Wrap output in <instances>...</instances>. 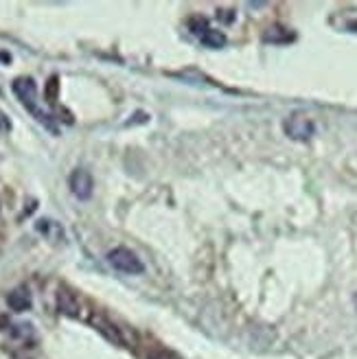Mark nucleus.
Instances as JSON below:
<instances>
[{"label":"nucleus","instance_id":"f257e3e1","mask_svg":"<svg viewBox=\"0 0 357 359\" xmlns=\"http://www.w3.org/2000/svg\"><path fill=\"white\" fill-rule=\"evenodd\" d=\"M11 90H13V95L18 97V101H20L27 110L35 116V121L42 123L44 128H48L53 134H58V125H55V121H53V116L48 112H44L42 107L38 105V86H35V81L31 77L13 79Z\"/></svg>","mask_w":357,"mask_h":359},{"label":"nucleus","instance_id":"9d476101","mask_svg":"<svg viewBox=\"0 0 357 359\" xmlns=\"http://www.w3.org/2000/svg\"><path fill=\"white\" fill-rule=\"evenodd\" d=\"M9 333H11L15 339H20V342H25V344H29V342H33V339H35V331H33L31 325H27V322H18V325H11V327H9Z\"/></svg>","mask_w":357,"mask_h":359},{"label":"nucleus","instance_id":"f03ea898","mask_svg":"<svg viewBox=\"0 0 357 359\" xmlns=\"http://www.w3.org/2000/svg\"><path fill=\"white\" fill-rule=\"evenodd\" d=\"M283 132L288 138L296 142H309L316 134V125L309 114L305 112H292L283 121Z\"/></svg>","mask_w":357,"mask_h":359},{"label":"nucleus","instance_id":"f3484780","mask_svg":"<svg viewBox=\"0 0 357 359\" xmlns=\"http://www.w3.org/2000/svg\"><path fill=\"white\" fill-rule=\"evenodd\" d=\"M353 304H355V309H357V294L353 296Z\"/></svg>","mask_w":357,"mask_h":359},{"label":"nucleus","instance_id":"1a4fd4ad","mask_svg":"<svg viewBox=\"0 0 357 359\" xmlns=\"http://www.w3.org/2000/svg\"><path fill=\"white\" fill-rule=\"evenodd\" d=\"M35 228H38V232H42V235L46 239H50L53 243H58L62 239V228H60V224L50 222V219H40Z\"/></svg>","mask_w":357,"mask_h":359},{"label":"nucleus","instance_id":"0eeeda50","mask_svg":"<svg viewBox=\"0 0 357 359\" xmlns=\"http://www.w3.org/2000/svg\"><path fill=\"white\" fill-rule=\"evenodd\" d=\"M93 325L97 327V331H101L105 337L110 339V342H116V344H121L123 339H121V335H119V331H116V327L112 325V322H108L105 318H93Z\"/></svg>","mask_w":357,"mask_h":359},{"label":"nucleus","instance_id":"2eb2a0df","mask_svg":"<svg viewBox=\"0 0 357 359\" xmlns=\"http://www.w3.org/2000/svg\"><path fill=\"white\" fill-rule=\"evenodd\" d=\"M151 359H180V357L173 355V353H169V351H158V353L151 355Z\"/></svg>","mask_w":357,"mask_h":359},{"label":"nucleus","instance_id":"20e7f679","mask_svg":"<svg viewBox=\"0 0 357 359\" xmlns=\"http://www.w3.org/2000/svg\"><path fill=\"white\" fill-rule=\"evenodd\" d=\"M68 187H70V193H73L77 200H90L93 197V191H95V180H93V173L88 169H75L68 177Z\"/></svg>","mask_w":357,"mask_h":359},{"label":"nucleus","instance_id":"423d86ee","mask_svg":"<svg viewBox=\"0 0 357 359\" xmlns=\"http://www.w3.org/2000/svg\"><path fill=\"white\" fill-rule=\"evenodd\" d=\"M7 304L11 307V311H18V313L31 309V294L27 287H15V290L7 296Z\"/></svg>","mask_w":357,"mask_h":359},{"label":"nucleus","instance_id":"f8f14e48","mask_svg":"<svg viewBox=\"0 0 357 359\" xmlns=\"http://www.w3.org/2000/svg\"><path fill=\"white\" fill-rule=\"evenodd\" d=\"M58 88H60L58 77H50L48 79V86H46V101L48 103H55V99H58Z\"/></svg>","mask_w":357,"mask_h":359},{"label":"nucleus","instance_id":"6e6552de","mask_svg":"<svg viewBox=\"0 0 357 359\" xmlns=\"http://www.w3.org/2000/svg\"><path fill=\"white\" fill-rule=\"evenodd\" d=\"M200 40L204 46L208 48H224L226 46V35L217 29H206L202 35H200Z\"/></svg>","mask_w":357,"mask_h":359},{"label":"nucleus","instance_id":"ddd939ff","mask_svg":"<svg viewBox=\"0 0 357 359\" xmlns=\"http://www.w3.org/2000/svg\"><path fill=\"white\" fill-rule=\"evenodd\" d=\"M189 27H191V31H193V33H198V35H202V33L208 29V25H206L204 18H193V20L189 22Z\"/></svg>","mask_w":357,"mask_h":359},{"label":"nucleus","instance_id":"7ed1b4c3","mask_svg":"<svg viewBox=\"0 0 357 359\" xmlns=\"http://www.w3.org/2000/svg\"><path fill=\"white\" fill-rule=\"evenodd\" d=\"M108 263L123 274H142L145 272V265L142 261L132 252L130 248H114L108 252Z\"/></svg>","mask_w":357,"mask_h":359},{"label":"nucleus","instance_id":"dca6fc26","mask_svg":"<svg viewBox=\"0 0 357 359\" xmlns=\"http://www.w3.org/2000/svg\"><path fill=\"white\" fill-rule=\"evenodd\" d=\"M349 31H353V33H357V20H353V22H349Z\"/></svg>","mask_w":357,"mask_h":359},{"label":"nucleus","instance_id":"4468645a","mask_svg":"<svg viewBox=\"0 0 357 359\" xmlns=\"http://www.w3.org/2000/svg\"><path fill=\"white\" fill-rule=\"evenodd\" d=\"M0 132H11V118L0 110Z\"/></svg>","mask_w":357,"mask_h":359},{"label":"nucleus","instance_id":"39448f33","mask_svg":"<svg viewBox=\"0 0 357 359\" xmlns=\"http://www.w3.org/2000/svg\"><path fill=\"white\" fill-rule=\"evenodd\" d=\"M58 309L64 313V316H70V318H81V302L77 298L75 292L66 290V287H62V290L58 292Z\"/></svg>","mask_w":357,"mask_h":359},{"label":"nucleus","instance_id":"9b49d317","mask_svg":"<svg viewBox=\"0 0 357 359\" xmlns=\"http://www.w3.org/2000/svg\"><path fill=\"white\" fill-rule=\"evenodd\" d=\"M285 29H270L265 33V40L267 42H292L294 40V33H283Z\"/></svg>","mask_w":357,"mask_h":359}]
</instances>
